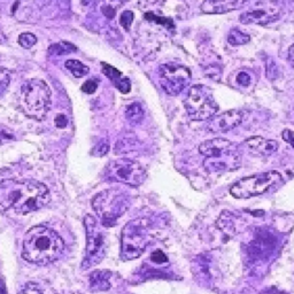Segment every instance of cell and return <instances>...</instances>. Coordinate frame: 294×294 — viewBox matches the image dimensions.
<instances>
[{"mask_svg": "<svg viewBox=\"0 0 294 294\" xmlns=\"http://www.w3.org/2000/svg\"><path fill=\"white\" fill-rule=\"evenodd\" d=\"M67 123H68V120H67V117L65 116V115H58L57 117H55V125H57L58 128H60V129H62V128H65L67 125Z\"/></svg>", "mask_w": 294, "mask_h": 294, "instance_id": "31", "label": "cell"}, {"mask_svg": "<svg viewBox=\"0 0 294 294\" xmlns=\"http://www.w3.org/2000/svg\"><path fill=\"white\" fill-rule=\"evenodd\" d=\"M282 137H283V139L285 140V142L291 145V146L294 148V132L292 130L285 129L282 132Z\"/></svg>", "mask_w": 294, "mask_h": 294, "instance_id": "30", "label": "cell"}, {"mask_svg": "<svg viewBox=\"0 0 294 294\" xmlns=\"http://www.w3.org/2000/svg\"><path fill=\"white\" fill-rule=\"evenodd\" d=\"M52 92L48 85L39 78H31L24 82L21 88L20 100L23 112L29 117L43 121L51 108Z\"/></svg>", "mask_w": 294, "mask_h": 294, "instance_id": "4", "label": "cell"}, {"mask_svg": "<svg viewBox=\"0 0 294 294\" xmlns=\"http://www.w3.org/2000/svg\"><path fill=\"white\" fill-rule=\"evenodd\" d=\"M199 152L204 155L203 167L209 173L232 172L240 167L241 154L234 143L225 138H214L200 144Z\"/></svg>", "mask_w": 294, "mask_h": 294, "instance_id": "3", "label": "cell"}, {"mask_svg": "<svg viewBox=\"0 0 294 294\" xmlns=\"http://www.w3.org/2000/svg\"><path fill=\"white\" fill-rule=\"evenodd\" d=\"M63 252L65 241L54 230L45 225H36L25 233L22 257L28 262L44 266L57 261Z\"/></svg>", "mask_w": 294, "mask_h": 294, "instance_id": "2", "label": "cell"}, {"mask_svg": "<svg viewBox=\"0 0 294 294\" xmlns=\"http://www.w3.org/2000/svg\"><path fill=\"white\" fill-rule=\"evenodd\" d=\"M200 8L206 14H224L240 7L236 0H204Z\"/></svg>", "mask_w": 294, "mask_h": 294, "instance_id": "15", "label": "cell"}, {"mask_svg": "<svg viewBox=\"0 0 294 294\" xmlns=\"http://www.w3.org/2000/svg\"><path fill=\"white\" fill-rule=\"evenodd\" d=\"M288 62L294 68V44L288 50Z\"/></svg>", "mask_w": 294, "mask_h": 294, "instance_id": "32", "label": "cell"}, {"mask_svg": "<svg viewBox=\"0 0 294 294\" xmlns=\"http://www.w3.org/2000/svg\"><path fill=\"white\" fill-rule=\"evenodd\" d=\"M98 89V83L95 79H89L82 85V91L88 93V95H92L95 93Z\"/></svg>", "mask_w": 294, "mask_h": 294, "instance_id": "28", "label": "cell"}, {"mask_svg": "<svg viewBox=\"0 0 294 294\" xmlns=\"http://www.w3.org/2000/svg\"><path fill=\"white\" fill-rule=\"evenodd\" d=\"M130 200L120 189H108L98 193L92 199V207L104 227H113L128 211Z\"/></svg>", "mask_w": 294, "mask_h": 294, "instance_id": "5", "label": "cell"}, {"mask_svg": "<svg viewBox=\"0 0 294 294\" xmlns=\"http://www.w3.org/2000/svg\"><path fill=\"white\" fill-rule=\"evenodd\" d=\"M249 40H250V37L247 35V33L240 31L239 29H232L228 35L229 44H231L233 46L245 45L247 44V43H249Z\"/></svg>", "mask_w": 294, "mask_h": 294, "instance_id": "21", "label": "cell"}, {"mask_svg": "<svg viewBox=\"0 0 294 294\" xmlns=\"http://www.w3.org/2000/svg\"><path fill=\"white\" fill-rule=\"evenodd\" d=\"M151 260L154 263H157V264H162L164 262H168V259L165 255L161 252V250H156V252H154L152 254V257H151Z\"/></svg>", "mask_w": 294, "mask_h": 294, "instance_id": "29", "label": "cell"}, {"mask_svg": "<svg viewBox=\"0 0 294 294\" xmlns=\"http://www.w3.org/2000/svg\"><path fill=\"white\" fill-rule=\"evenodd\" d=\"M0 294H7V287L5 284V280L0 278Z\"/></svg>", "mask_w": 294, "mask_h": 294, "instance_id": "33", "label": "cell"}, {"mask_svg": "<svg viewBox=\"0 0 294 294\" xmlns=\"http://www.w3.org/2000/svg\"><path fill=\"white\" fill-rule=\"evenodd\" d=\"M84 227L87 232V249L82 262L83 269L100 263L106 254V234L92 215H85Z\"/></svg>", "mask_w": 294, "mask_h": 294, "instance_id": "10", "label": "cell"}, {"mask_svg": "<svg viewBox=\"0 0 294 294\" xmlns=\"http://www.w3.org/2000/svg\"><path fill=\"white\" fill-rule=\"evenodd\" d=\"M104 177L108 182L139 186L146 180V170L137 161L121 157V159L110 161L106 165Z\"/></svg>", "mask_w": 294, "mask_h": 294, "instance_id": "8", "label": "cell"}, {"mask_svg": "<svg viewBox=\"0 0 294 294\" xmlns=\"http://www.w3.org/2000/svg\"><path fill=\"white\" fill-rule=\"evenodd\" d=\"M134 13L131 11H124L122 13L121 15V19H120V23L123 28H125L127 30H129V28L131 27V23L132 21H134Z\"/></svg>", "mask_w": 294, "mask_h": 294, "instance_id": "26", "label": "cell"}, {"mask_svg": "<svg viewBox=\"0 0 294 294\" xmlns=\"http://www.w3.org/2000/svg\"><path fill=\"white\" fill-rule=\"evenodd\" d=\"M244 115L240 110H228L222 114L214 115L207 123V130L209 132H227L241 124Z\"/></svg>", "mask_w": 294, "mask_h": 294, "instance_id": "13", "label": "cell"}, {"mask_svg": "<svg viewBox=\"0 0 294 294\" xmlns=\"http://www.w3.org/2000/svg\"><path fill=\"white\" fill-rule=\"evenodd\" d=\"M65 66L76 78H82L84 77V76H87L89 74V71H90V68H89L88 66H85L84 63H82L78 60H74V59L67 60Z\"/></svg>", "mask_w": 294, "mask_h": 294, "instance_id": "19", "label": "cell"}, {"mask_svg": "<svg viewBox=\"0 0 294 294\" xmlns=\"http://www.w3.org/2000/svg\"><path fill=\"white\" fill-rule=\"evenodd\" d=\"M191 78L189 68L180 63H164L159 67L160 85L170 96L180 95L190 84Z\"/></svg>", "mask_w": 294, "mask_h": 294, "instance_id": "11", "label": "cell"}, {"mask_svg": "<svg viewBox=\"0 0 294 294\" xmlns=\"http://www.w3.org/2000/svg\"><path fill=\"white\" fill-rule=\"evenodd\" d=\"M232 83L237 88H248L252 84V75L247 70H239L236 74H233Z\"/></svg>", "mask_w": 294, "mask_h": 294, "instance_id": "22", "label": "cell"}, {"mask_svg": "<svg viewBox=\"0 0 294 294\" xmlns=\"http://www.w3.org/2000/svg\"><path fill=\"white\" fill-rule=\"evenodd\" d=\"M125 117L131 124H139L144 118V109L139 102H132L125 109Z\"/></svg>", "mask_w": 294, "mask_h": 294, "instance_id": "18", "label": "cell"}, {"mask_svg": "<svg viewBox=\"0 0 294 294\" xmlns=\"http://www.w3.org/2000/svg\"><path fill=\"white\" fill-rule=\"evenodd\" d=\"M37 43V37L31 32H23L19 36V44L23 49H30Z\"/></svg>", "mask_w": 294, "mask_h": 294, "instance_id": "24", "label": "cell"}, {"mask_svg": "<svg viewBox=\"0 0 294 294\" xmlns=\"http://www.w3.org/2000/svg\"><path fill=\"white\" fill-rule=\"evenodd\" d=\"M74 51H76V48L74 45L69 44V43H59V44L51 46L49 52L52 55H62L65 53L74 52Z\"/></svg>", "mask_w": 294, "mask_h": 294, "instance_id": "23", "label": "cell"}, {"mask_svg": "<svg viewBox=\"0 0 294 294\" xmlns=\"http://www.w3.org/2000/svg\"><path fill=\"white\" fill-rule=\"evenodd\" d=\"M102 65V72H104L106 77H107L110 82L114 84V87H116L117 90H120L122 93H128L131 89L130 80L125 76H123L120 70H117L116 68L113 66L107 65V63H101Z\"/></svg>", "mask_w": 294, "mask_h": 294, "instance_id": "16", "label": "cell"}, {"mask_svg": "<svg viewBox=\"0 0 294 294\" xmlns=\"http://www.w3.org/2000/svg\"><path fill=\"white\" fill-rule=\"evenodd\" d=\"M19 294H57L52 288L46 286V285L37 284V283H28L24 285Z\"/></svg>", "mask_w": 294, "mask_h": 294, "instance_id": "20", "label": "cell"}, {"mask_svg": "<svg viewBox=\"0 0 294 294\" xmlns=\"http://www.w3.org/2000/svg\"><path fill=\"white\" fill-rule=\"evenodd\" d=\"M282 182V174L278 172H266L245 177L234 184L230 193L237 199H249L267 192L271 186Z\"/></svg>", "mask_w": 294, "mask_h": 294, "instance_id": "9", "label": "cell"}, {"mask_svg": "<svg viewBox=\"0 0 294 294\" xmlns=\"http://www.w3.org/2000/svg\"><path fill=\"white\" fill-rule=\"evenodd\" d=\"M280 6L277 2L271 0H263L257 3L248 11L241 13L239 21L242 24H259L264 25L278 20L280 16Z\"/></svg>", "mask_w": 294, "mask_h": 294, "instance_id": "12", "label": "cell"}, {"mask_svg": "<svg viewBox=\"0 0 294 294\" xmlns=\"http://www.w3.org/2000/svg\"><path fill=\"white\" fill-rule=\"evenodd\" d=\"M109 151V144L107 142H101L100 144H98L95 147V150L92 151V153L97 156H102L105 154H107Z\"/></svg>", "mask_w": 294, "mask_h": 294, "instance_id": "27", "label": "cell"}, {"mask_svg": "<svg viewBox=\"0 0 294 294\" xmlns=\"http://www.w3.org/2000/svg\"><path fill=\"white\" fill-rule=\"evenodd\" d=\"M236 2L238 3V5H239V7H242L245 5V4H247L249 2V0H236Z\"/></svg>", "mask_w": 294, "mask_h": 294, "instance_id": "34", "label": "cell"}, {"mask_svg": "<svg viewBox=\"0 0 294 294\" xmlns=\"http://www.w3.org/2000/svg\"><path fill=\"white\" fill-rule=\"evenodd\" d=\"M148 220L140 219L130 221L124 225L121 233V258L123 260H134L144 253L150 241Z\"/></svg>", "mask_w": 294, "mask_h": 294, "instance_id": "6", "label": "cell"}, {"mask_svg": "<svg viewBox=\"0 0 294 294\" xmlns=\"http://www.w3.org/2000/svg\"><path fill=\"white\" fill-rule=\"evenodd\" d=\"M110 278H112V272L108 270L92 271L89 276V285L91 291H107L110 288Z\"/></svg>", "mask_w": 294, "mask_h": 294, "instance_id": "17", "label": "cell"}, {"mask_svg": "<svg viewBox=\"0 0 294 294\" xmlns=\"http://www.w3.org/2000/svg\"><path fill=\"white\" fill-rule=\"evenodd\" d=\"M186 113L193 121L209 120L219 110L212 90L206 85L198 84L190 88L184 100Z\"/></svg>", "mask_w": 294, "mask_h": 294, "instance_id": "7", "label": "cell"}, {"mask_svg": "<svg viewBox=\"0 0 294 294\" xmlns=\"http://www.w3.org/2000/svg\"><path fill=\"white\" fill-rule=\"evenodd\" d=\"M50 191L36 181H5L0 183V211L25 215L41 209L50 202Z\"/></svg>", "mask_w": 294, "mask_h": 294, "instance_id": "1", "label": "cell"}, {"mask_svg": "<svg viewBox=\"0 0 294 294\" xmlns=\"http://www.w3.org/2000/svg\"><path fill=\"white\" fill-rule=\"evenodd\" d=\"M11 82V76L8 74V71L4 68H0V97H2L5 91L10 87Z\"/></svg>", "mask_w": 294, "mask_h": 294, "instance_id": "25", "label": "cell"}, {"mask_svg": "<svg viewBox=\"0 0 294 294\" xmlns=\"http://www.w3.org/2000/svg\"><path fill=\"white\" fill-rule=\"evenodd\" d=\"M242 145L249 153L261 156H269L278 150V143L276 140L267 139L260 136L247 138Z\"/></svg>", "mask_w": 294, "mask_h": 294, "instance_id": "14", "label": "cell"}]
</instances>
